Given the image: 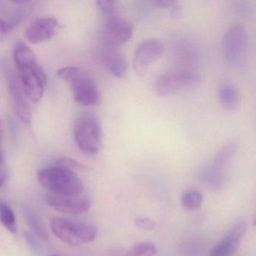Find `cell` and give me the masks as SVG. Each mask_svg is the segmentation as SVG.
<instances>
[{"label":"cell","instance_id":"603a6c76","mask_svg":"<svg viewBox=\"0 0 256 256\" xmlns=\"http://www.w3.org/2000/svg\"><path fill=\"white\" fill-rule=\"evenodd\" d=\"M58 164H61V166H65L71 170H86V168L84 164H80L78 162L76 161L71 158H62L59 160Z\"/></svg>","mask_w":256,"mask_h":256},{"label":"cell","instance_id":"9c48e42d","mask_svg":"<svg viewBox=\"0 0 256 256\" xmlns=\"http://www.w3.org/2000/svg\"><path fill=\"white\" fill-rule=\"evenodd\" d=\"M48 204L59 212L64 214H82L88 212L91 200L84 194H60L49 192L46 197Z\"/></svg>","mask_w":256,"mask_h":256},{"label":"cell","instance_id":"30bf717a","mask_svg":"<svg viewBox=\"0 0 256 256\" xmlns=\"http://www.w3.org/2000/svg\"><path fill=\"white\" fill-rule=\"evenodd\" d=\"M164 48L162 42L155 38L142 42L136 48L133 58V66L138 74H143L148 67L161 56Z\"/></svg>","mask_w":256,"mask_h":256},{"label":"cell","instance_id":"7c38bea8","mask_svg":"<svg viewBox=\"0 0 256 256\" xmlns=\"http://www.w3.org/2000/svg\"><path fill=\"white\" fill-rule=\"evenodd\" d=\"M246 222H238L228 232L222 240L210 252L208 256H233L246 230Z\"/></svg>","mask_w":256,"mask_h":256},{"label":"cell","instance_id":"f546056e","mask_svg":"<svg viewBox=\"0 0 256 256\" xmlns=\"http://www.w3.org/2000/svg\"></svg>","mask_w":256,"mask_h":256},{"label":"cell","instance_id":"7a4b0ae2","mask_svg":"<svg viewBox=\"0 0 256 256\" xmlns=\"http://www.w3.org/2000/svg\"><path fill=\"white\" fill-rule=\"evenodd\" d=\"M38 182L50 192L60 194H78L83 192L84 184L76 172L58 164L38 172Z\"/></svg>","mask_w":256,"mask_h":256},{"label":"cell","instance_id":"2e32d148","mask_svg":"<svg viewBox=\"0 0 256 256\" xmlns=\"http://www.w3.org/2000/svg\"><path fill=\"white\" fill-rule=\"evenodd\" d=\"M236 145L232 142L224 145L214 157V161L211 164L210 172L212 173H217L224 168L226 164L232 161L236 152Z\"/></svg>","mask_w":256,"mask_h":256},{"label":"cell","instance_id":"ffe728a7","mask_svg":"<svg viewBox=\"0 0 256 256\" xmlns=\"http://www.w3.org/2000/svg\"><path fill=\"white\" fill-rule=\"evenodd\" d=\"M156 252L155 244L151 242H142L136 244L127 256H154Z\"/></svg>","mask_w":256,"mask_h":256},{"label":"cell","instance_id":"5bb4252c","mask_svg":"<svg viewBox=\"0 0 256 256\" xmlns=\"http://www.w3.org/2000/svg\"><path fill=\"white\" fill-rule=\"evenodd\" d=\"M104 60L114 76L116 78L125 77L127 73V64L118 48L106 46Z\"/></svg>","mask_w":256,"mask_h":256},{"label":"cell","instance_id":"ba28073f","mask_svg":"<svg viewBox=\"0 0 256 256\" xmlns=\"http://www.w3.org/2000/svg\"><path fill=\"white\" fill-rule=\"evenodd\" d=\"M133 28L131 24L116 13L106 16L103 37L106 46L119 48L131 38Z\"/></svg>","mask_w":256,"mask_h":256},{"label":"cell","instance_id":"6da1fadb","mask_svg":"<svg viewBox=\"0 0 256 256\" xmlns=\"http://www.w3.org/2000/svg\"><path fill=\"white\" fill-rule=\"evenodd\" d=\"M60 78L70 84L73 98L83 106L100 103V94L91 74L80 67H66L58 72Z\"/></svg>","mask_w":256,"mask_h":256},{"label":"cell","instance_id":"e0dca14e","mask_svg":"<svg viewBox=\"0 0 256 256\" xmlns=\"http://www.w3.org/2000/svg\"><path fill=\"white\" fill-rule=\"evenodd\" d=\"M14 60L18 68L36 62L34 50L23 42L16 44L14 50Z\"/></svg>","mask_w":256,"mask_h":256},{"label":"cell","instance_id":"4fadbf2b","mask_svg":"<svg viewBox=\"0 0 256 256\" xmlns=\"http://www.w3.org/2000/svg\"><path fill=\"white\" fill-rule=\"evenodd\" d=\"M10 92L12 100L13 108L16 114L24 122L29 124L32 119L30 107L26 101L28 98L24 94L20 84L16 80H12L10 84Z\"/></svg>","mask_w":256,"mask_h":256},{"label":"cell","instance_id":"8fae6325","mask_svg":"<svg viewBox=\"0 0 256 256\" xmlns=\"http://www.w3.org/2000/svg\"><path fill=\"white\" fill-rule=\"evenodd\" d=\"M60 26L54 18L36 19L26 28L24 36L31 44H41L52 40L59 30Z\"/></svg>","mask_w":256,"mask_h":256},{"label":"cell","instance_id":"44dd1931","mask_svg":"<svg viewBox=\"0 0 256 256\" xmlns=\"http://www.w3.org/2000/svg\"><path fill=\"white\" fill-rule=\"evenodd\" d=\"M26 220L29 222L30 227L38 234L40 236H46V230L43 228V226H42L40 222L38 221L37 218L36 216L32 212V211L28 210L26 212Z\"/></svg>","mask_w":256,"mask_h":256},{"label":"cell","instance_id":"d6986e66","mask_svg":"<svg viewBox=\"0 0 256 256\" xmlns=\"http://www.w3.org/2000/svg\"><path fill=\"white\" fill-rule=\"evenodd\" d=\"M0 222L11 233H16L17 224L14 212L8 204L2 202H0Z\"/></svg>","mask_w":256,"mask_h":256},{"label":"cell","instance_id":"484cf974","mask_svg":"<svg viewBox=\"0 0 256 256\" xmlns=\"http://www.w3.org/2000/svg\"><path fill=\"white\" fill-rule=\"evenodd\" d=\"M170 16L174 18L179 17L180 14L181 13V6L179 2H175L174 1L173 4H172V7H170Z\"/></svg>","mask_w":256,"mask_h":256},{"label":"cell","instance_id":"8992f818","mask_svg":"<svg viewBox=\"0 0 256 256\" xmlns=\"http://www.w3.org/2000/svg\"><path fill=\"white\" fill-rule=\"evenodd\" d=\"M18 68L19 84L26 98L34 102L41 101L47 84V76L41 66L36 61Z\"/></svg>","mask_w":256,"mask_h":256},{"label":"cell","instance_id":"5b68a950","mask_svg":"<svg viewBox=\"0 0 256 256\" xmlns=\"http://www.w3.org/2000/svg\"><path fill=\"white\" fill-rule=\"evenodd\" d=\"M199 82L198 76L192 72L174 70L158 77L156 83V91L160 96H172L194 88Z\"/></svg>","mask_w":256,"mask_h":256},{"label":"cell","instance_id":"d4e9b609","mask_svg":"<svg viewBox=\"0 0 256 256\" xmlns=\"http://www.w3.org/2000/svg\"><path fill=\"white\" fill-rule=\"evenodd\" d=\"M12 29L11 24L4 20H0V43L5 41Z\"/></svg>","mask_w":256,"mask_h":256},{"label":"cell","instance_id":"f1b7e54d","mask_svg":"<svg viewBox=\"0 0 256 256\" xmlns=\"http://www.w3.org/2000/svg\"><path fill=\"white\" fill-rule=\"evenodd\" d=\"M2 160H4V156H2V152L0 151V164H2Z\"/></svg>","mask_w":256,"mask_h":256},{"label":"cell","instance_id":"4316f807","mask_svg":"<svg viewBox=\"0 0 256 256\" xmlns=\"http://www.w3.org/2000/svg\"><path fill=\"white\" fill-rule=\"evenodd\" d=\"M6 174L5 172L0 170V187H2V186L5 184V182H6Z\"/></svg>","mask_w":256,"mask_h":256},{"label":"cell","instance_id":"9a60e30c","mask_svg":"<svg viewBox=\"0 0 256 256\" xmlns=\"http://www.w3.org/2000/svg\"><path fill=\"white\" fill-rule=\"evenodd\" d=\"M218 100L222 106L226 110H233L239 106L240 101L239 91L233 84H223L218 90Z\"/></svg>","mask_w":256,"mask_h":256},{"label":"cell","instance_id":"cb8c5ba5","mask_svg":"<svg viewBox=\"0 0 256 256\" xmlns=\"http://www.w3.org/2000/svg\"><path fill=\"white\" fill-rule=\"evenodd\" d=\"M136 224L139 228L143 229V230H154L156 227L157 224L154 220L148 218V217L136 218Z\"/></svg>","mask_w":256,"mask_h":256},{"label":"cell","instance_id":"7402d4cb","mask_svg":"<svg viewBox=\"0 0 256 256\" xmlns=\"http://www.w3.org/2000/svg\"><path fill=\"white\" fill-rule=\"evenodd\" d=\"M98 8L104 16L116 12V2L109 0H100L97 2Z\"/></svg>","mask_w":256,"mask_h":256},{"label":"cell","instance_id":"52a82bcc","mask_svg":"<svg viewBox=\"0 0 256 256\" xmlns=\"http://www.w3.org/2000/svg\"><path fill=\"white\" fill-rule=\"evenodd\" d=\"M247 34L240 25L228 30L222 40L223 52L226 59L233 64H239L244 60L247 49Z\"/></svg>","mask_w":256,"mask_h":256},{"label":"cell","instance_id":"83f0119b","mask_svg":"<svg viewBox=\"0 0 256 256\" xmlns=\"http://www.w3.org/2000/svg\"><path fill=\"white\" fill-rule=\"evenodd\" d=\"M2 134H4V130H2V121L0 120V142L2 140Z\"/></svg>","mask_w":256,"mask_h":256},{"label":"cell","instance_id":"3957f363","mask_svg":"<svg viewBox=\"0 0 256 256\" xmlns=\"http://www.w3.org/2000/svg\"><path fill=\"white\" fill-rule=\"evenodd\" d=\"M53 233L62 242L71 246L92 242L96 238L97 228L92 224L70 218L56 217L50 222Z\"/></svg>","mask_w":256,"mask_h":256},{"label":"cell","instance_id":"277c9868","mask_svg":"<svg viewBox=\"0 0 256 256\" xmlns=\"http://www.w3.org/2000/svg\"><path fill=\"white\" fill-rule=\"evenodd\" d=\"M76 144L84 152L96 154L102 144V130L100 122L94 115L86 114L78 120L74 126Z\"/></svg>","mask_w":256,"mask_h":256},{"label":"cell","instance_id":"ac0fdd59","mask_svg":"<svg viewBox=\"0 0 256 256\" xmlns=\"http://www.w3.org/2000/svg\"><path fill=\"white\" fill-rule=\"evenodd\" d=\"M203 202V194L197 190H188L181 196V206L187 211L200 209Z\"/></svg>","mask_w":256,"mask_h":256}]
</instances>
